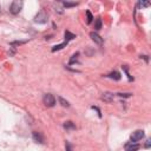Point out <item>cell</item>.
Instances as JSON below:
<instances>
[{"mask_svg":"<svg viewBox=\"0 0 151 151\" xmlns=\"http://www.w3.org/2000/svg\"><path fill=\"white\" fill-rule=\"evenodd\" d=\"M43 102H44V104L47 106V107H53L54 104H55V98L53 97V94L51 93H46L44 98H43Z\"/></svg>","mask_w":151,"mask_h":151,"instance_id":"1","label":"cell"},{"mask_svg":"<svg viewBox=\"0 0 151 151\" xmlns=\"http://www.w3.org/2000/svg\"><path fill=\"white\" fill-rule=\"evenodd\" d=\"M22 7V3L21 1H13L10 6V12L12 14H18Z\"/></svg>","mask_w":151,"mask_h":151,"instance_id":"2","label":"cell"},{"mask_svg":"<svg viewBox=\"0 0 151 151\" xmlns=\"http://www.w3.org/2000/svg\"><path fill=\"white\" fill-rule=\"evenodd\" d=\"M143 137H144V131L143 130H137V131H135V132H132V135H131V142H138V140H140Z\"/></svg>","mask_w":151,"mask_h":151,"instance_id":"3","label":"cell"},{"mask_svg":"<svg viewBox=\"0 0 151 151\" xmlns=\"http://www.w3.org/2000/svg\"><path fill=\"white\" fill-rule=\"evenodd\" d=\"M34 21L38 22V24H45V22L47 21V14L44 13V12H39V13L36 15Z\"/></svg>","mask_w":151,"mask_h":151,"instance_id":"4","label":"cell"},{"mask_svg":"<svg viewBox=\"0 0 151 151\" xmlns=\"http://www.w3.org/2000/svg\"><path fill=\"white\" fill-rule=\"evenodd\" d=\"M139 149V144L136 142H128L125 144V151H137Z\"/></svg>","mask_w":151,"mask_h":151,"instance_id":"5","label":"cell"},{"mask_svg":"<svg viewBox=\"0 0 151 151\" xmlns=\"http://www.w3.org/2000/svg\"><path fill=\"white\" fill-rule=\"evenodd\" d=\"M90 37H91V39L94 42V43H97L98 45H102L103 44V39H102V37L98 34V33H96V32H91L90 33Z\"/></svg>","mask_w":151,"mask_h":151,"instance_id":"6","label":"cell"},{"mask_svg":"<svg viewBox=\"0 0 151 151\" xmlns=\"http://www.w3.org/2000/svg\"><path fill=\"white\" fill-rule=\"evenodd\" d=\"M102 99L104 100V102L111 103V102L113 100V94L110 93V92H104V93H103V96H102Z\"/></svg>","mask_w":151,"mask_h":151,"instance_id":"7","label":"cell"},{"mask_svg":"<svg viewBox=\"0 0 151 151\" xmlns=\"http://www.w3.org/2000/svg\"><path fill=\"white\" fill-rule=\"evenodd\" d=\"M33 139L37 142V143H44V138H43V136H42V133L40 132H33Z\"/></svg>","mask_w":151,"mask_h":151,"instance_id":"8","label":"cell"},{"mask_svg":"<svg viewBox=\"0 0 151 151\" xmlns=\"http://www.w3.org/2000/svg\"><path fill=\"white\" fill-rule=\"evenodd\" d=\"M106 77H109V78H111V79H115V80H119V79H121V73L117 72V71H113V72L109 73Z\"/></svg>","mask_w":151,"mask_h":151,"instance_id":"9","label":"cell"},{"mask_svg":"<svg viewBox=\"0 0 151 151\" xmlns=\"http://www.w3.org/2000/svg\"><path fill=\"white\" fill-rule=\"evenodd\" d=\"M66 45H67V42L63 43V44H59V45H55L53 49H52V52H55V51H59V50H61V49H64Z\"/></svg>","mask_w":151,"mask_h":151,"instance_id":"10","label":"cell"},{"mask_svg":"<svg viewBox=\"0 0 151 151\" xmlns=\"http://www.w3.org/2000/svg\"><path fill=\"white\" fill-rule=\"evenodd\" d=\"M75 38H76V36L73 33H71L70 31H65V39H66V42L72 40V39H75Z\"/></svg>","mask_w":151,"mask_h":151,"instance_id":"11","label":"cell"},{"mask_svg":"<svg viewBox=\"0 0 151 151\" xmlns=\"http://www.w3.org/2000/svg\"><path fill=\"white\" fill-rule=\"evenodd\" d=\"M64 128L66 129V130H70V129H76V125L72 123V122H65L64 123Z\"/></svg>","mask_w":151,"mask_h":151,"instance_id":"12","label":"cell"},{"mask_svg":"<svg viewBox=\"0 0 151 151\" xmlns=\"http://www.w3.org/2000/svg\"><path fill=\"white\" fill-rule=\"evenodd\" d=\"M58 100H59V103H60V105H61V106H64V107H69V106H70L69 102H67V100H65L63 97H59V98H58Z\"/></svg>","mask_w":151,"mask_h":151,"instance_id":"13","label":"cell"},{"mask_svg":"<svg viewBox=\"0 0 151 151\" xmlns=\"http://www.w3.org/2000/svg\"><path fill=\"white\" fill-rule=\"evenodd\" d=\"M102 28V19L100 18H97L96 19V24H94V30H100Z\"/></svg>","mask_w":151,"mask_h":151,"instance_id":"14","label":"cell"},{"mask_svg":"<svg viewBox=\"0 0 151 151\" xmlns=\"http://www.w3.org/2000/svg\"><path fill=\"white\" fill-rule=\"evenodd\" d=\"M92 19H93V17H92L91 12L90 11H86V22L87 24H91L92 22Z\"/></svg>","mask_w":151,"mask_h":151,"instance_id":"15","label":"cell"},{"mask_svg":"<svg viewBox=\"0 0 151 151\" xmlns=\"http://www.w3.org/2000/svg\"><path fill=\"white\" fill-rule=\"evenodd\" d=\"M63 5H64L65 7H75L78 5V3H69V1H65V3H63Z\"/></svg>","mask_w":151,"mask_h":151,"instance_id":"16","label":"cell"},{"mask_svg":"<svg viewBox=\"0 0 151 151\" xmlns=\"http://www.w3.org/2000/svg\"><path fill=\"white\" fill-rule=\"evenodd\" d=\"M78 55H79V53H78V52H77L76 54H73V55H72V58L70 59V64H73L75 61H77V58H78Z\"/></svg>","mask_w":151,"mask_h":151,"instance_id":"17","label":"cell"},{"mask_svg":"<svg viewBox=\"0 0 151 151\" xmlns=\"http://www.w3.org/2000/svg\"><path fill=\"white\" fill-rule=\"evenodd\" d=\"M118 96L119 97H125V98H128L131 96V93H118Z\"/></svg>","mask_w":151,"mask_h":151,"instance_id":"18","label":"cell"},{"mask_svg":"<svg viewBox=\"0 0 151 151\" xmlns=\"http://www.w3.org/2000/svg\"><path fill=\"white\" fill-rule=\"evenodd\" d=\"M65 146H66V151H72V148H71V145H70L69 142L65 143Z\"/></svg>","mask_w":151,"mask_h":151,"instance_id":"19","label":"cell"},{"mask_svg":"<svg viewBox=\"0 0 151 151\" xmlns=\"http://www.w3.org/2000/svg\"><path fill=\"white\" fill-rule=\"evenodd\" d=\"M145 148L149 149L150 148V140H146V144H145Z\"/></svg>","mask_w":151,"mask_h":151,"instance_id":"20","label":"cell"},{"mask_svg":"<svg viewBox=\"0 0 151 151\" xmlns=\"http://www.w3.org/2000/svg\"><path fill=\"white\" fill-rule=\"evenodd\" d=\"M139 5H143V6H149L150 4H149V3H139Z\"/></svg>","mask_w":151,"mask_h":151,"instance_id":"21","label":"cell"}]
</instances>
